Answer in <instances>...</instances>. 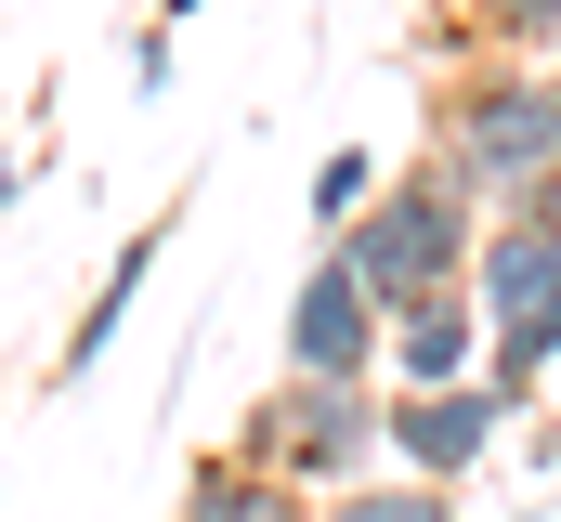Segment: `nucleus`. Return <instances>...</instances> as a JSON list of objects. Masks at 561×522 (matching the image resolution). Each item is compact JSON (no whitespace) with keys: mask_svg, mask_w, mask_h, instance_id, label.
I'll list each match as a JSON object with an SVG mask.
<instances>
[{"mask_svg":"<svg viewBox=\"0 0 561 522\" xmlns=\"http://www.w3.org/2000/svg\"><path fill=\"white\" fill-rule=\"evenodd\" d=\"M170 236H183V209H144V236H118V249H105V274H92V300L66 314V353L39 366V379H53V392H79V379H92V366H105V340L131 327V300H144V274L170 261Z\"/></svg>","mask_w":561,"mask_h":522,"instance_id":"obj_7","label":"nucleus"},{"mask_svg":"<svg viewBox=\"0 0 561 522\" xmlns=\"http://www.w3.org/2000/svg\"><path fill=\"white\" fill-rule=\"evenodd\" d=\"M470 249H483V209H470V196H457V170H431V157L379 170V196L340 223V261L379 287V314H392V300H419V287H457Z\"/></svg>","mask_w":561,"mask_h":522,"instance_id":"obj_3","label":"nucleus"},{"mask_svg":"<svg viewBox=\"0 0 561 522\" xmlns=\"http://www.w3.org/2000/svg\"><path fill=\"white\" fill-rule=\"evenodd\" d=\"M131 92H144V105L170 92V26H144V39H131Z\"/></svg>","mask_w":561,"mask_h":522,"instance_id":"obj_13","label":"nucleus"},{"mask_svg":"<svg viewBox=\"0 0 561 522\" xmlns=\"http://www.w3.org/2000/svg\"><path fill=\"white\" fill-rule=\"evenodd\" d=\"M496 444H510V392L496 379H444V392H392L379 379V470L470 497L496 470Z\"/></svg>","mask_w":561,"mask_h":522,"instance_id":"obj_4","label":"nucleus"},{"mask_svg":"<svg viewBox=\"0 0 561 522\" xmlns=\"http://www.w3.org/2000/svg\"><path fill=\"white\" fill-rule=\"evenodd\" d=\"M13 196H26V157H13V130H0V209H13Z\"/></svg>","mask_w":561,"mask_h":522,"instance_id":"obj_15","label":"nucleus"},{"mask_svg":"<svg viewBox=\"0 0 561 522\" xmlns=\"http://www.w3.org/2000/svg\"><path fill=\"white\" fill-rule=\"evenodd\" d=\"M379 379H392V392H444V379H483V300H470V274H457V287H419V300H392Z\"/></svg>","mask_w":561,"mask_h":522,"instance_id":"obj_6","label":"nucleus"},{"mask_svg":"<svg viewBox=\"0 0 561 522\" xmlns=\"http://www.w3.org/2000/svg\"><path fill=\"white\" fill-rule=\"evenodd\" d=\"M379 340H392L379 287L340 261V236H313L300 287H287V379H379Z\"/></svg>","mask_w":561,"mask_h":522,"instance_id":"obj_5","label":"nucleus"},{"mask_svg":"<svg viewBox=\"0 0 561 522\" xmlns=\"http://www.w3.org/2000/svg\"><path fill=\"white\" fill-rule=\"evenodd\" d=\"M510 223H536V236H561V170L536 183V196H523V209H510Z\"/></svg>","mask_w":561,"mask_h":522,"instance_id":"obj_14","label":"nucleus"},{"mask_svg":"<svg viewBox=\"0 0 561 522\" xmlns=\"http://www.w3.org/2000/svg\"><path fill=\"white\" fill-rule=\"evenodd\" d=\"M444 26L470 39V66L483 53H561V0H444Z\"/></svg>","mask_w":561,"mask_h":522,"instance_id":"obj_10","label":"nucleus"},{"mask_svg":"<svg viewBox=\"0 0 561 522\" xmlns=\"http://www.w3.org/2000/svg\"><path fill=\"white\" fill-rule=\"evenodd\" d=\"M170 522H313V497H300V484H275V470H249V457L222 444V457H196V470H183Z\"/></svg>","mask_w":561,"mask_h":522,"instance_id":"obj_9","label":"nucleus"},{"mask_svg":"<svg viewBox=\"0 0 561 522\" xmlns=\"http://www.w3.org/2000/svg\"><path fill=\"white\" fill-rule=\"evenodd\" d=\"M313 522H457V497L444 484H405V470H366V484H340Z\"/></svg>","mask_w":561,"mask_h":522,"instance_id":"obj_11","label":"nucleus"},{"mask_svg":"<svg viewBox=\"0 0 561 522\" xmlns=\"http://www.w3.org/2000/svg\"><path fill=\"white\" fill-rule=\"evenodd\" d=\"M366 196H379V157H366V144H340V157H313V236H340V223H353Z\"/></svg>","mask_w":561,"mask_h":522,"instance_id":"obj_12","label":"nucleus"},{"mask_svg":"<svg viewBox=\"0 0 561 522\" xmlns=\"http://www.w3.org/2000/svg\"><path fill=\"white\" fill-rule=\"evenodd\" d=\"M236 457L275 470V484H300L327 510L340 484L379 470V379H287L275 366V379L249 392V418H236Z\"/></svg>","mask_w":561,"mask_h":522,"instance_id":"obj_2","label":"nucleus"},{"mask_svg":"<svg viewBox=\"0 0 561 522\" xmlns=\"http://www.w3.org/2000/svg\"><path fill=\"white\" fill-rule=\"evenodd\" d=\"M470 300H483V327L561 300V236H536V223H483V249H470Z\"/></svg>","mask_w":561,"mask_h":522,"instance_id":"obj_8","label":"nucleus"},{"mask_svg":"<svg viewBox=\"0 0 561 522\" xmlns=\"http://www.w3.org/2000/svg\"><path fill=\"white\" fill-rule=\"evenodd\" d=\"M431 170H457V196L483 223H510L561 170V66L549 53H483L431 92Z\"/></svg>","mask_w":561,"mask_h":522,"instance_id":"obj_1","label":"nucleus"},{"mask_svg":"<svg viewBox=\"0 0 561 522\" xmlns=\"http://www.w3.org/2000/svg\"><path fill=\"white\" fill-rule=\"evenodd\" d=\"M549 444H561V431H549Z\"/></svg>","mask_w":561,"mask_h":522,"instance_id":"obj_17","label":"nucleus"},{"mask_svg":"<svg viewBox=\"0 0 561 522\" xmlns=\"http://www.w3.org/2000/svg\"><path fill=\"white\" fill-rule=\"evenodd\" d=\"M170 13H196V0H170Z\"/></svg>","mask_w":561,"mask_h":522,"instance_id":"obj_16","label":"nucleus"}]
</instances>
